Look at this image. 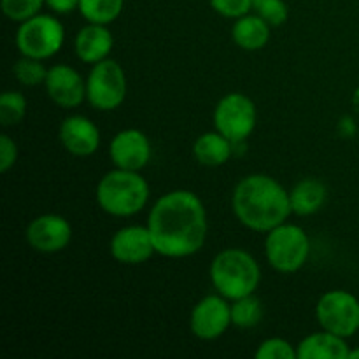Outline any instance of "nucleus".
I'll list each match as a JSON object with an SVG mask.
<instances>
[{"label": "nucleus", "mask_w": 359, "mask_h": 359, "mask_svg": "<svg viewBox=\"0 0 359 359\" xmlns=\"http://www.w3.org/2000/svg\"><path fill=\"white\" fill-rule=\"evenodd\" d=\"M231 210L238 223L256 233H269L291 216L290 189L266 174H249L235 184Z\"/></svg>", "instance_id": "f03ea898"}, {"label": "nucleus", "mask_w": 359, "mask_h": 359, "mask_svg": "<svg viewBox=\"0 0 359 359\" xmlns=\"http://www.w3.org/2000/svg\"><path fill=\"white\" fill-rule=\"evenodd\" d=\"M112 48H114V35L109 30V25H84L74 39V51L77 58L88 65L107 60Z\"/></svg>", "instance_id": "dca6fc26"}, {"label": "nucleus", "mask_w": 359, "mask_h": 359, "mask_svg": "<svg viewBox=\"0 0 359 359\" xmlns=\"http://www.w3.org/2000/svg\"><path fill=\"white\" fill-rule=\"evenodd\" d=\"M263 314H265V309H263L262 300L255 294L231 302V325L237 326V328H255L262 323Z\"/></svg>", "instance_id": "4be33fe9"}, {"label": "nucleus", "mask_w": 359, "mask_h": 359, "mask_svg": "<svg viewBox=\"0 0 359 359\" xmlns=\"http://www.w3.org/2000/svg\"><path fill=\"white\" fill-rule=\"evenodd\" d=\"M265 235V258L276 272L294 273L304 269L311 256V238L304 228L286 221Z\"/></svg>", "instance_id": "39448f33"}, {"label": "nucleus", "mask_w": 359, "mask_h": 359, "mask_svg": "<svg viewBox=\"0 0 359 359\" xmlns=\"http://www.w3.org/2000/svg\"><path fill=\"white\" fill-rule=\"evenodd\" d=\"M353 104H354V107H356L359 111V88L356 91H354V95H353Z\"/></svg>", "instance_id": "2f4dec72"}, {"label": "nucleus", "mask_w": 359, "mask_h": 359, "mask_svg": "<svg viewBox=\"0 0 359 359\" xmlns=\"http://www.w3.org/2000/svg\"><path fill=\"white\" fill-rule=\"evenodd\" d=\"M191 151L196 163L207 168H217L230 161L233 154V142L217 130H212V132H205L196 137Z\"/></svg>", "instance_id": "a211bd4d"}, {"label": "nucleus", "mask_w": 359, "mask_h": 359, "mask_svg": "<svg viewBox=\"0 0 359 359\" xmlns=\"http://www.w3.org/2000/svg\"><path fill=\"white\" fill-rule=\"evenodd\" d=\"M46 6L55 14H69L79 9V0H46Z\"/></svg>", "instance_id": "c756f323"}, {"label": "nucleus", "mask_w": 359, "mask_h": 359, "mask_svg": "<svg viewBox=\"0 0 359 359\" xmlns=\"http://www.w3.org/2000/svg\"><path fill=\"white\" fill-rule=\"evenodd\" d=\"M214 130L223 133L233 144H242L252 135L258 121V111L245 93L231 91L214 107Z\"/></svg>", "instance_id": "6e6552de"}, {"label": "nucleus", "mask_w": 359, "mask_h": 359, "mask_svg": "<svg viewBox=\"0 0 359 359\" xmlns=\"http://www.w3.org/2000/svg\"><path fill=\"white\" fill-rule=\"evenodd\" d=\"M28 111V102L21 91H4L0 97V123L4 126L20 125Z\"/></svg>", "instance_id": "5701e85b"}, {"label": "nucleus", "mask_w": 359, "mask_h": 359, "mask_svg": "<svg viewBox=\"0 0 359 359\" xmlns=\"http://www.w3.org/2000/svg\"><path fill=\"white\" fill-rule=\"evenodd\" d=\"M210 283L216 293L230 302L255 294L262 283V269L255 256L241 248H226L210 262Z\"/></svg>", "instance_id": "7ed1b4c3"}, {"label": "nucleus", "mask_w": 359, "mask_h": 359, "mask_svg": "<svg viewBox=\"0 0 359 359\" xmlns=\"http://www.w3.org/2000/svg\"><path fill=\"white\" fill-rule=\"evenodd\" d=\"M326 200H328V189L319 179L305 177L290 189L291 212L297 216L305 217L318 214L325 207Z\"/></svg>", "instance_id": "6ab92c4d"}, {"label": "nucleus", "mask_w": 359, "mask_h": 359, "mask_svg": "<svg viewBox=\"0 0 359 359\" xmlns=\"http://www.w3.org/2000/svg\"><path fill=\"white\" fill-rule=\"evenodd\" d=\"M316 319L321 330L349 339L359 332V300L346 290H332L316 304Z\"/></svg>", "instance_id": "1a4fd4ad"}, {"label": "nucleus", "mask_w": 359, "mask_h": 359, "mask_svg": "<svg viewBox=\"0 0 359 359\" xmlns=\"http://www.w3.org/2000/svg\"><path fill=\"white\" fill-rule=\"evenodd\" d=\"M18 161V144L9 135H0V172L7 174Z\"/></svg>", "instance_id": "c85d7f7f"}, {"label": "nucleus", "mask_w": 359, "mask_h": 359, "mask_svg": "<svg viewBox=\"0 0 359 359\" xmlns=\"http://www.w3.org/2000/svg\"><path fill=\"white\" fill-rule=\"evenodd\" d=\"M44 88L53 104L62 109H77L86 100V79L67 63L49 67Z\"/></svg>", "instance_id": "4468645a"}, {"label": "nucleus", "mask_w": 359, "mask_h": 359, "mask_svg": "<svg viewBox=\"0 0 359 359\" xmlns=\"http://www.w3.org/2000/svg\"><path fill=\"white\" fill-rule=\"evenodd\" d=\"M252 9L272 28L283 27L290 18V9L284 0H252Z\"/></svg>", "instance_id": "a878e982"}, {"label": "nucleus", "mask_w": 359, "mask_h": 359, "mask_svg": "<svg viewBox=\"0 0 359 359\" xmlns=\"http://www.w3.org/2000/svg\"><path fill=\"white\" fill-rule=\"evenodd\" d=\"M209 2L219 16L228 20H238L252 11V0H209Z\"/></svg>", "instance_id": "cd10ccee"}, {"label": "nucleus", "mask_w": 359, "mask_h": 359, "mask_svg": "<svg viewBox=\"0 0 359 359\" xmlns=\"http://www.w3.org/2000/svg\"><path fill=\"white\" fill-rule=\"evenodd\" d=\"M153 156L151 140L142 130H119L109 144V158L116 168L140 172L147 167Z\"/></svg>", "instance_id": "f8f14e48"}, {"label": "nucleus", "mask_w": 359, "mask_h": 359, "mask_svg": "<svg viewBox=\"0 0 359 359\" xmlns=\"http://www.w3.org/2000/svg\"><path fill=\"white\" fill-rule=\"evenodd\" d=\"M48 70L44 65V60L30 58V56H21L13 67V74L23 86H39L44 84L48 77Z\"/></svg>", "instance_id": "b1692460"}, {"label": "nucleus", "mask_w": 359, "mask_h": 359, "mask_svg": "<svg viewBox=\"0 0 359 359\" xmlns=\"http://www.w3.org/2000/svg\"><path fill=\"white\" fill-rule=\"evenodd\" d=\"M111 256L121 265L135 266L149 262L153 255H156L153 237L149 233V228L140 226V224H128L123 226L112 235L111 244H109Z\"/></svg>", "instance_id": "ddd939ff"}, {"label": "nucleus", "mask_w": 359, "mask_h": 359, "mask_svg": "<svg viewBox=\"0 0 359 359\" xmlns=\"http://www.w3.org/2000/svg\"><path fill=\"white\" fill-rule=\"evenodd\" d=\"M146 224L156 255L172 259L196 255L209 233L205 205L189 189H172L161 195L151 207Z\"/></svg>", "instance_id": "f257e3e1"}, {"label": "nucleus", "mask_w": 359, "mask_h": 359, "mask_svg": "<svg viewBox=\"0 0 359 359\" xmlns=\"http://www.w3.org/2000/svg\"><path fill=\"white\" fill-rule=\"evenodd\" d=\"M60 142L63 149L77 158H88L100 147V130L90 118L72 114L60 125Z\"/></svg>", "instance_id": "2eb2a0df"}, {"label": "nucleus", "mask_w": 359, "mask_h": 359, "mask_svg": "<svg viewBox=\"0 0 359 359\" xmlns=\"http://www.w3.org/2000/svg\"><path fill=\"white\" fill-rule=\"evenodd\" d=\"M25 238L34 251L55 255L69 248L72 241V226L60 214H41L28 223Z\"/></svg>", "instance_id": "9b49d317"}, {"label": "nucleus", "mask_w": 359, "mask_h": 359, "mask_svg": "<svg viewBox=\"0 0 359 359\" xmlns=\"http://www.w3.org/2000/svg\"><path fill=\"white\" fill-rule=\"evenodd\" d=\"M0 6L7 20L23 23L25 20L41 13L42 6H46V0H0Z\"/></svg>", "instance_id": "393cba45"}, {"label": "nucleus", "mask_w": 359, "mask_h": 359, "mask_svg": "<svg viewBox=\"0 0 359 359\" xmlns=\"http://www.w3.org/2000/svg\"><path fill=\"white\" fill-rule=\"evenodd\" d=\"M272 27L259 14L249 13L235 20L231 27V41L244 51H259L270 41Z\"/></svg>", "instance_id": "aec40b11"}, {"label": "nucleus", "mask_w": 359, "mask_h": 359, "mask_svg": "<svg viewBox=\"0 0 359 359\" xmlns=\"http://www.w3.org/2000/svg\"><path fill=\"white\" fill-rule=\"evenodd\" d=\"M125 0H79V13L88 23L111 25L121 16Z\"/></svg>", "instance_id": "412c9836"}, {"label": "nucleus", "mask_w": 359, "mask_h": 359, "mask_svg": "<svg viewBox=\"0 0 359 359\" xmlns=\"http://www.w3.org/2000/svg\"><path fill=\"white\" fill-rule=\"evenodd\" d=\"M346 340L326 330L312 333L297 346L298 359H347L351 349Z\"/></svg>", "instance_id": "f3484780"}, {"label": "nucleus", "mask_w": 359, "mask_h": 359, "mask_svg": "<svg viewBox=\"0 0 359 359\" xmlns=\"http://www.w3.org/2000/svg\"><path fill=\"white\" fill-rule=\"evenodd\" d=\"M255 356L256 359H298V351L286 339L272 337L259 344Z\"/></svg>", "instance_id": "bb28decb"}, {"label": "nucleus", "mask_w": 359, "mask_h": 359, "mask_svg": "<svg viewBox=\"0 0 359 359\" xmlns=\"http://www.w3.org/2000/svg\"><path fill=\"white\" fill-rule=\"evenodd\" d=\"M231 325V302L219 293L207 294L189 314V330L203 342L221 339Z\"/></svg>", "instance_id": "9d476101"}, {"label": "nucleus", "mask_w": 359, "mask_h": 359, "mask_svg": "<svg viewBox=\"0 0 359 359\" xmlns=\"http://www.w3.org/2000/svg\"><path fill=\"white\" fill-rule=\"evenodd\" d=\"M347 359H359V347L358 349H351L349 351V358Z\"/></svg>", "instance_id": "473e14b6"}, {"label": "nucleus", "mask_w": 359, "mask_h": 359, "mask_svg": "<svg viewBox=\"0 0 359 359\" xmlns=\"http://www.w3.org/2000/svg\"><path fill=\"white\" fill-rule=\"evenodd\" d=\"M14 41L21 56L46 62L58 55L65 44V28L53 14L39 13L20 23Z\"/></svg>", "instance_id": "423d86ee"}, {"label": "nucleus", "mask_w": 359, "mask_h": 359, "mask_svg": "<svg viewBox=\"0 0 359 359\" xmlns=\"http://www.w3.org/2000/svg\"><path fill=\"white\" fill-rule=\"evenodd\" d=\"M339 132L344 137H353L356 133V123L353 118H342L339 123Z\"/></svg>", "instance_id": "7c9ffc66"}, {"label": "nucleus", "mask_w": 359, "mask_h": 359, "mask_svg": "<svg viewBox=\"0 0 359 359\" xmlns=\"http://www.w3.org/2000/svg\"><path fill=\"white\" fill-rule=\"evenodd\" d=\"M128 93L125 69L116 60L107 58L91 65L86 76V102L102 112L121 107Z\"/></svg>", "instance_id": "0eeeda50"}, {"label": "nucleus", "mask_w": 359, "mask_h": 359, "mask_svg": "<svg viewBox=\"0 0 359 359\" xmlns=\"http://www.w3.org/2000/svg\"><path fill=\"white\" fill-rule=\"evenodd\" d=\"M95 196L109 216L132 217L147 205L151 189L140 172L114 167L98 181Z\"/></svg>", "instance_id": "20e7f679"}]
</instances>
